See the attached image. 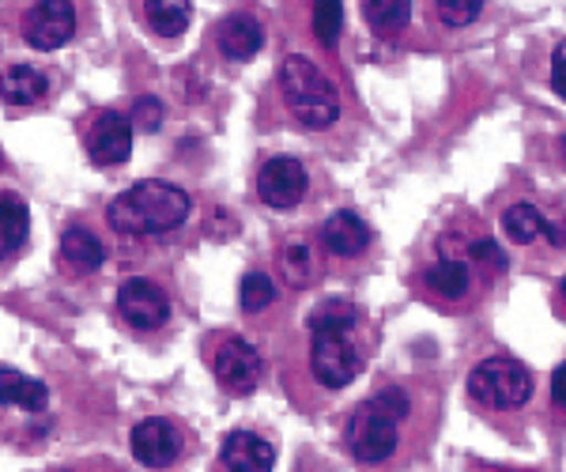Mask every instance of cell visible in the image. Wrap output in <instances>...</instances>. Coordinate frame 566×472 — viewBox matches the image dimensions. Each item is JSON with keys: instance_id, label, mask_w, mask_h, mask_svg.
Returning a JSON list of instances; mask_svg holds the SVG:
<instances>
[{"instance_id": "cell-1", "label": "cell", "mask_w": 566, "mask_h": 472, "mask_svg": "<svg viewBox=\"0 0 566 472\" xmlns=\"http://www.w3.org/2000/svg\"><path fill=\"white\" fill-rule=\"evenodd\" d=\"M189 193L175 181H136L125 193L114 197V204L106 208V220L117 234H167L189 220Z\"/></svg>"}, {"instance_id": "cell-2", "label": "cell", "mask_w": 566, "mask_h": 472, "mask_svg": "<svg viewBox=\"0 0 566 472\" xmlns=\"http://www.w3.org/2000/svg\"><path fill=\"white\" fill-rule=\"evenodd\" d=\"M280 84H283V98H287L291 114H295L306 129H314V133L328 129V125L340 117V95H336V84L314 65V61L303 57V53L283 57Z\"/></svg>"}, {"instance_id": "cell-3", "label": "cell", "mask_w": 566, "mask_h": 472, "mask_svg": "<svg viewBox=\"0 0 566 472\" xmlns=\"http://www.w3.org/2000/svg\"><path fill=\"white\" fill-rule=\"evenodd\" d=\"M469 389L483 408H491V412H514V408H522L528 397H533V375H528L522 363L495 356V359L476 363V370H472V378H469Z\"/></svg>"}, {"instance_id": "cell-4", "label": "cell", "mask_w": 566, "mask_h": 472, "mask_svg": "<svg viewBox=\"0 0 566 472\" xmlns=\"http://www.w3.org/2000/svg\"><path fill=\"white\" fill-rule=\"evenodd\" d=\"M344 442H348V450L355 453V461L378 465V461H386L389 453L397 450L400 420L378 401V397H370V401H363L352 412L348 428H344Z\"/></svg>"}, {"instance_id": "cell-5", "label": "cell", "mask_w": 566, "mask_h": 472, "mask_svg": "<svg viewBox=\"0 0 566 472\" xmlns=\"http://www.w3.org/2000/svg\"><path fill=\"white\" fill-rule=\"evenodd\" d=\"M310 367H314V378L325 389H344L348 382H355V375L363 370V359H359V352L352 348L344 325H322V329H314Z\"/></svg>"}, {"instance_id": "cell-6", "label": "cell", "mask_w": 566, "mask_h": 472, "mask_svg": "<svg viewBox=\"0 0 566 472\" xmlns=\"http://www.w3.org/2000/svg\"><path fill=\"white\" fill-rule=\"evenodd\" d=\"M72 34H76V8H72V0H39V4L27 8L23 15L27 45L50 53L69 45Z\"/></svg>"}, {"instance_id": "cell-7", "label": "cell", "mask_w": 566, "mask_h": 472, "mask_svg": "<svg viewBox=\"0 0 566 472\" xmlns=\"http://www.w3.org/2000/svg\"><path fill=\"white\" fill-rule=\"evenodd\" d=\"M212 367H216L219 386H223L227 394H234V397L253 394V389L261 386V378H264L261 352L253 348V344H245V340H227L223 348L216 352Z\"/></svg>"}, {"instance_id": "cell-8", "label": "cell", "mask_w": 566, "mask_h": 472, "mask_svg": "<svg viewBox=\"0 0 566 472\" xmlns=\"http://www.w3.org/2000/svg\"><path fill=\"white\" fill-rule=\"evenodd\" d=\"M117 314L125 317V322L133 325V329H159V325H167L170 317V298L163 292L159 284H151V280H125L122 292H117Z\"/></svg>"}, {"instance_id": "cell-9", "label": "cell", "mask_w": 566, "mask_h": 472, "mask_svg": "<svg viewBox=\"0 0 566 472\" xmlns=\"http://www.w3.org/2000/svg\"><path fill=\"white\" fill-rule=\"evenodd\" d=\"M306 189H310L306 167L291 156L269 159L258 175V193L269 208H295L306 197Z\"/></svg>"}, {"instance_id": "cell-10", "label": "cell", "mask_w": 566, "mask_h": 472, "mask_svg": "<svg viewBox=\"0 0 566 472\" xmlns=\"http://www.w3.org/2000/svg\"><path fill=\"white\" fill-rule=\"evenodd\" d=\"M87 151L98 167H122L133 156V122L114 111L98 114L87 129Z\"/></svg>"}, {"instance_id": "cell-11", "label": "cell", "mask_w": 566, "mask_h": 472, "mask_svg": "<svg viewBox=\"0 0 566 472\" xmlns=\"http://www.w3.org/2000/svg\"><path fill=\"white\" fill-rule=\"evenodd\" d=\"M181 453V431L170 420H144L133 428V458L148 469H167L175 465Z\"/></svg>"}, {"instance_id": "cell-12", "label": "cell", "mask_w": 566, "mask_h": 472, "mask_svg": "<svg viewBox=\"0 0 566 472\" xmlns=\"http://www.w3.org/2000/svg\"><path fill=\"white\" fill-rule=\"evenodd\" d=\"M223 469L227 472H272L276 465V453H272L269 442L253 431H231L223 439Z\"/></svg>"}, {"instance_id": "cell-13", "label": "cell", "mask_w": 566, "mask_h": 472, "mask_svg": "<svg viewBox=\"0 0 566 472\" xmlns=\"http://www.w3.org/2000/svg\"><path fill=\"white\" fill-rule=\"evenodd\" d=\"M322 247L333 258H359L370 247V227L355 212H333L322 223Z\"/></svg>"}, {"instance_id": "cell-14", "label": "cell", "mask_w": 566, "mask_h": 472, "mask_svg": "<svg viewBox=\"0 0 566 472\" xmlns=\"http://www.w3.org/2000/svg\"><path fill=\"white\" fill-rule=\"evenodd\" d=\"M261 45H264V31L253 15H231V20H223V27H219V53L227 61L258 57Z\"/></svg>"}, {"instance_id": "cell-15", "label": "cell", "mask_w": 566, "mask_h": 472, "mask_svg": "<svg viewBox=\"0 0 566 472\" xmlns=\"http://www.w3.org/2000/svg\"><path fill=\"white\" fill-rule=\"evenodd\" d=\"M45 91H50V80L34 65H8L0 72V98L8 106H39Z\"/></svg>"}, {"instance_id": "cell-16", "label": "cell", "mask_w": 566, "mask_h": 472, "mask_svg": "<svg viewBox=\"0 0 566 472\" xmlns=\"http://www.w3.org/2000/svg\"><path fill=\"white\" fill-rule=\"evenodd\" d=\"M0 405L23 408V412H45L50 408V389L39 378H27L12 367H0Z\"/></svg>"}, {"instance_id": "cell-17", "label": "cell", "mask_w": 566, "mask_h": 472, "mask_svg": "<svg viewBox=\"0 0 566 472\" xmlns=\"http://www.w3.org/2000/svg\"><path fill=\"white\" fill-rule=\"evenodd\" d=\"M31 234V212L15 193H0V261L15 258Z\"/></svg>"}, {"instance_id": "cell-18", "label": "cell", "mask_w": 566, "mask_h": 472, "mask_svg": "<svg viewBox=\"0 0 566 472\" xmlns=\"http://www.w3.org/2000/svg\"><path fill=\"white\" fill-rule=\"evenodd\" d=\"M502 231H506L510 242H544V239H559V231H555L552 223H547L544 212H536L533 204H514L502 212Z\"/></svg>"}, {"instance_id": "cell-19", "label": "cell", "mask_w": 566, "mask_h": 472, "mask_svg": "<svg viewBox=\"0 0 566 472\" xmlns=\"http://www.w3.org/2000/svg\"><path fill=\"white\" fill-rule=\"evenodd\" d=\"M61 258L76 272H95V269H103L106 250L87 227H69V231L61 234Z\"/></svg>"}, {"instance_id": "cell-20", "label": "cell", "mask_w": 566, "mask_h": 472, "mask_svg": "<svg viewBox=\"0 0 566 472\" xmlns=\"http://www.w3.org/2000/svg\"><path fill=\"white\" fill-rule=\"evenodd\" d=\"M144 20L163 39H178L193 20V4L189 0H144Z\"/></svg>"}, {"instance_id": "cell-21", "label": "cell", "mask_w": 566, "mask_h": 472, "mask_svg": "<svg viewBox=\"0 0 566 472\" xmlns=\"http://www.w3.org/2000/svg\"><path fill=\"white\" fill-rule=\"evenodd\" d=\"M280 269L291 287H310L317 280V272H322L317 250L310 247V242H287V247L280 250Z\"/></svg>"}, {"instance_id": "cell-22", "label": "cell", "mask_w": 566, "mask_h": 472, "mask_svg": "<svg viewBox=\"0 0 566 472\" xmlns=\"http://www.w3.org/2000/svg\"><path fill=\"white\" fill-rule=\"evenodd\" d=\"M363 15L378 34H397L412 23V0H363Z\"/></svg>"}, {"instance_id": "cell-23", "label": "cell", "mask_w": 566, "mask_h": 472, "mask_svg": "<svg viewBox=\"0 0 566 472\" xmlns=\"http://www.w3.org/2000/svg\"><path fill=\"white\" fill-rule=\"evenodd\" d=\"M469 280H472V272L464 269L461 261H450V258L438 261L434 269H427V287L442 298H461L469 292Z\"/></svg>"}, {"instance_id": "cell-24", "label": "cell", "mask_w": 566, "mask_h": 472, "mask_svg": "<svg viewBox=\"0 0 566 472\" xmlns=\"http://www.w3.org/2000/svg\"><path fill=\"white\" fill-rule=\"evenodd\" d=\"M344 27V4L340 0H314V34L322 45H336Z\"/></svg>"}, {"instance_id": "cell-25", "label": "cell", "mask_w": 566, "mask_h": 472, "mask_svg": "<svg viewBox=\"0 0 566 472\" xmlns=\"http://www.w3.org/2000/svg\"><path fill=\"white\" fill-rule=\"evenodd\" d=\"M239 298H242V311L245 314H261L264 306L276 298V287H272V280L264 276V272H245Z\"/></svg>"}, {"instance_id": "cell-26", "label": "cell", "mask_w": 566, "mask_h": 472, "mask_svg": "<svg viewBox=\"0 0 566 472\" xmlns=\"http://www.w3.org/2000/svg\"><path fill=\"white\" fill-rule=\"evenodd\" d=\"M483 12V0H438V20L446 27H469Z\"/></svg>"}, {"instance_id": "cell-27", "label": "cell", "mask_w": 566, "mask_h": 472, "mask_svg": "<svg viewBox=\"0 0 566 472\" xmlns=\"http://www.w3.org/2000/svg\"><path fill=\"white\" fill-rule=\"evenodd\" d=\"M322 325H344V329H352L355 325V311L344 298H328L317 314H310V329H322Z\"/></svg>"}, {"instance_id": "cell-28", "label": "cell", "mask_w": 566, "mask_h": 472, "mask_svg": "<svg viewBox=\"0 0 566 472\" xmlns=\"http://www.w3.org/2000/svg\"><path fill=\"white\" fill-rule=\"evenodd\" d=\"M133 122H136V129L155 133L163 125V106L155 103V98H140V103H136V111H133Z\"/></svg>"}, {"instance_id": "cell-29", "label": "cell", "mask_w": 566, "mask_h": 472, "mask_svg": "<svg viewBox=\"0 0 566 472\" xmlns=\"http://www.w3.org/2000/svg\"><path fill=\"white\" fill-rule=\"evenodd\" d=\"M472 261H476V265H491V269H506V253H502L491 239L472 242Z\"/></svg>"}, {"instance_id": "cell-30", "label": "cell", "mask_w": 566, "mask_h": 472, "mask_svg": "<svg viewBox=\"0 0 566 472\" xmlns=\"http://www.w3.org/2000/svg\"><path fill=\"white\" fill-rule=\"evenodd\" d=\"M552 87H555V95L566 98V39L555 45V53H552Z\"/></svg>"}, {"instance_id": "cell-31", "label": "cell", "mask_w": 566, "mask_h": 472, "mask_svg": "<svg viewBox=\"0 0 566 472\" xmlns=\"http://www.w3.org/2000/svg\"><path fill=\"white\" fill-rule=\"evenodd\" d=\"M552 401L555 408H566V363L555 367V375H552Z\"/></svg>"}, {"instance_id": "cell-32", "label": "cell", "mask_w": 566, "mask_h": 472, "mask_svg": "<svg viewBox=\"0 0 566 472\" xmlns=\"http://www.w3.org/2000/svg\"><path fill=\"white\" fill-rule=\"evenodd\" d=\"M559 151H563V159H566V136H563V140H559Z\"/></svg>"}, {"instance_id": "cell-33", "label": "cell", "mask_w": 566, "mask_h": 472, "mask_svg": "<svg viewBox=\"0 0 566 472\" xmlns=\"http://www.w3.org/2000/svg\"><path fill=\"white\" fill-rule=\"evenodd\" d=\"M563 303H566V280H563Z\"/></svg>"}]
</instances>
